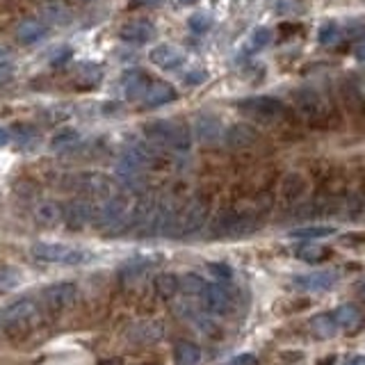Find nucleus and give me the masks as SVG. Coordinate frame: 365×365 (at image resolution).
I'll return each instance as SVG.
<instances>
[{"label":"nucleus","mask_w":365,"mask_h":365,"mask_svg":"<svg viewBox=\"0 0 365 365\" xmlns=\"http://www.w3.org/2000/svg\"><path fill=\"white\" fill-rule=\"evenodd\" d=\"M144 135L151 142L176 148V151H187V148L192 146L190 128L182 121H169V119L151 121V123L144 125Z\"/></svg>","instance_id":"f257e3e1"},{"label":"nucleus","mask_w":365,"mask_h":365,"mask_svg":"<svg viewBox=\"0 0 365 365\" xmlns=\"http://www.w3.org/2000/svg\"><path fill=\"white\" fill-rule=\"evenodd\" d=\"M208 199L203 197H194L192 201H187L178 212H174V220L169 224V231L167 235H190V233H197L199 228L205 224V217H208Z\"/></svg>","instance_id":"f03ea898"},{"label":"nucleus","mask_w":365,"mask_h":365,"mask_svg":"<svg viewBox=\"0 0 365 365\" xmlns=\"http://www.w3.org/2000/svg\"><path fill=\"white\" fill-rule=\"evenodd\" d=\"M130 210H133V205H130L128 197L112 194V197L103 203V208L94 212V224L98 228H103V231L119 233L123 228H128Z\"/></svg>","instance_id":"7ed1b4c3"},{"label":"nucleus","mask_w":365,"mask_h":365,"mask_svg":"<svg viewBox=\"0 0 365 365\" xmlns=\"http://www.w3.org/2000/svg\"><path fill=\"white\" fill-rule=\"evenodd\" d=\"M237 110L242 117H247L251 121H258V123H277L285 114V106L274 96L245 98L237 103Z\"/></svg>","instance_id":"20e7f679"},{"label":"nucleus","mask_w":365,"mask_h":365,"mask_svg":"<svg viewBox=\"0 0 365 365\" xmlns=\"http://www.w3.org/2000/svg\"><path fill=\"white\" fill-rule=\"evenodd\" d=\"M32 256L43 262H62V265H80V262L89 260L87 251L55 242H37L32 247Z\"/></svg>","instance_id":"39448f33"},{"label":"nucleus","mask_w":365,"mask_h":365,"mask_svg":"<svg viewBox=\"0 0 365 365\" xmlns=\"http://www.w3.org/2000/svg\"><path fill=\"white\" fill-rule=\"evenodd\" d=\"M256 228L254 215L247 212H235V210H226L215 220L212 224V235L215 237H242L251 233Z\"/></svg>","instance_id":"423d86ee"},{"label":"nucleus","mask_w":365,"mask_h":365,"mask_svg":"<svg viewBox=\"0 0 365 365\" xmlns=\"http://www.w3.org/2000/svg\"><path fill=\"white\" fill-rule=\"evenodd\" d=\"M34 317H37V304L32 299H19L5 308L0 322H3V329L9 336H16V334H23L26 329H30Z\"/></svg>","instance_id":"0eeeda50"},{"label":"nucleus","mask_w":365,"mask_h":365,"mask_svg":"<svg viewBox=\"0 0 365 365\" xmlns=\"http://www.w3.org/2000/svg\"><path fill=\"white\" fill-rule=\"evenodd\" d=\"M78 288L73 283H55L43 290V306L53 313H62L76 304Z\"/></svg>","instance_id":"6e6552de"},{"label":"nucleus","mask_w":365,"mask_h":365,"mask_svg":"<svg viewBox=\"0 0 365 365\" xmlns=\"http://www.w3.org/2000/svg\"><path fill=\"white\" fill-rule=\"evenodd\" d=\"M76 190L91 199H110L114 194V182L106 174H80L76 176Z\"/></svg>","instance_id":"1a4fd4ad"},{"label":"nucleus","mask_w":365,"mask_h":365,"mask_svg":"<svg viewBox=\"0 0 365 365\" xmlns=\"http://www.w3.org/2000/svg\"><path fill=\"white\" fill-rule=\"evenodd\" d=\"M64 222L71 231H80V228H85L89 222H94V208H91L87 201L76 199L64 208Z\"/></svg>","instance_id":"9d476101"},{"label":"nucleus","mask_w":365,"mask_h":365,"mask_svg":"<svg viewBox=\"0 0 365 365\" xmlns=\"http://www.w3.org/2000/svg\"><path fill=\"white\" fill-rule=\"evenodd\" d=\"M148 60H151L155 66L160 68H178L182 62H185V53H182L180 48H176V46H169V43H160L155 46V48H151V53H148Z\"/></svg>","instance_id":"9b49d317"},{"label":"nucleus","mask_w":365,"mask_h":365,"mask_svg":"<svg viewBox=\"0 0 365 365\" xmlns=\"http://www.w3.org/2000/svg\"><path fill=\"white\" fill-rule=\"evenodd\" d=\"M201 297H203V306L215 315H224L231 308V292L224 285H205Z\"/></svg>","instance_id":"f8f14e48"},{"label":"nucleus","mask_w":365,"mask_h":365,"mask_svg":"<svg viewBox=\"0 0 365 365\" xmlns=\"http://www.w3.org/2000/svg\"><path fill=\"white\" fill-rule=\"evenodd\" d=\"M222 140L228 148H242V146H249L258 140V130L251 128L249 123H235L222 135Z\"/></svg>","instance_id":"ddd939ff"},{"label":"nucleus","mask_w":365,"mask_h":365,"mask_svg":"<svg viewBox=\"0 0 365 365\" xmlns=\"http://www.w3.org/2000/svg\"><path fill=\"white\" fill-rule=\"evenodd\" d=\"M153 34H155V28H153V23H148V21H130V23H125V26L119 30V37L123 41H128V43H146V41H151L153 39Z\"/></svg>","instance_id":"4468645a"},{"label":"nucleus","mask_w":365,"mask_h":365,"mask_svg":"<svg viewBox=\"0 0 365 365\" xmlns=\"http://www.w3.org/2000/svg\"><path fill=\"white\" fill-rule=\"evenodd\" d=\"M334 283H336L334 272H315V274H306V277H294V285H299V288H304L308 292L329 290Z\"/></svg>","instance_id":"2eb2a0df"},{"label":"nucleus","mask_w":365,"mask_h":365,"mask_svg":"<svg viewBox=\"0 0 365 365\" xmlns=\"http://www.w3.org/2000/svg\"><path fill=\"white\" fill-rule=\"evenodd\" d=\"M222 123L217 117H210V114H205V117H199L197 119V140L201 144H217L222 140Z\"/></svg>","instance_id":"dca6fc26"},{"label":"nucleus","mask_w":365,"mask_h":365,"mask_svg":"<svg viewBox=\"0 0 365 365\" xmlns=\"http://www.w3.org/2000/svg\"><path fill=\"white\" fill-rule=\"evenodd\" d=\"M148 87H151V83H148V78L142 71H128L123 76V94L128 101L144 98Z\"/></svg>","instance_id":"f3484780"},{"label":"nucleus","mask_w":365,"mask_h":365,"mask_svg":"<svg viewBox=\"0 0 365 365\" xmlns=\"http://www.w3.org/2000/svg\"><path fill=\"white\" fill-rule=\"evenodd\" d=\"M34 220L43 228L57 226L64 220V208H60V205L53 201H43L41 205H37V210H34Z\"/></svg>","instance_id":"a211bd4d"},{"label":"nucleus","mask_w":365,"mask_h":365,"mask_svg":"<svg viewBox=\"0 0 365 365\" xmlns=\"http://www.w3.org/2000/svg\"><path fill=\"white\" fill-rule=\"evenodd\" d=\"M334 319L338 327L347 331H356L363 324V313L354 304H345V306H338L334 311Z\"/></svg>","instance_id":"6ab92c4d"},{"label":"nucleus","mask_w":365,"mask_h":365,"mask_svg":"<svg viewBox=\"0 0 365 365\" xmlns=\"http://www.w3.org/2000/svg\"><path fill=\"white\" fill-rule=\"evenodd\" d=\"M174 98H176V89L171 85H167V83H153L144 94V101H146L148 108L165 106V103H171Z\"/></svg>","instance_id":"aec40b11"},{"label":"nucleus","mask_w":365,"mask_h":365,"mask_svg":"<svg viewBox=\"0 0 365 365\" xmlns=\"http://www.w3.org/2000/svg\"><path fill=\"white\" fill-rule=\"evenodd\" d=\"M308 329H311V334L319 340H329V338H334L336 336V331H338V324H336V319L334 315H315L311 317V322H308Z\"/></svg>","instance_id":"412c9836"},{"label":"nucleus","mask_w":365,"mask_h":365,"mask_svg":"<svg viewBox=\"0 0 365 365\" xmlns=\"http://www.w3.org/2000/svg\"><path fill=\"white\" fill-rule=\"evenodd\" d=\"M174 361L176 365H197L201 361V349L194 342L182 340L174 347Z\"/></svg>","instance_id":"4be33fe9"},{"label":"nucleus","mask_w":365,"mask_h":365,"mask_svg":"<svg viewBox=\"0 0 365 365\" xmlns=\"http://www.w3.org/2000/svg\"><path fill=\"white\" fill-rule=\"evenodd\" d=\"M297 106H299L302 114L306 117H315V114L322 112V98H319L315 91L306 89V91H297Z\"/></svg>","instance_id":"5701e85b"},{"label":"nucleus","mask_w":365,"mask_h":365,"mask_svg":"<svg viewBox=\"0 0 365 365\" xmlns=\"http://www.w3.org/2000/svg\"><path fill=\"white\" fill-rule=\"evenodd\" d=\"M153 285H155V292L163 297V299H171V297L180 290V279L176 274H158Z\"/></svg>","instance_id":"b1692460"},{"label":"nucleus","mask_w":365,"mask_h":365,"mask_svg":"<svg viewBox=\"0 0 365 365\" xmlns=\"http://www.w3.org/2000/svg\"><path fill=\"white\" fill-rule=\"evenodd\" d=\"M46 34V28L41 26L39 21H23L19 30H16V37L19 41L23 43H34V41H39L41 37Z\"/></svg>","instance_id":"393cba45"},{"label":"nucleus","mask_w":365,"mask_h":365,"mask_svg":"<svg viewBox=\"0 0 365 365\" xmlns=\"http://www.w3.org/2000/svg\"><path fill=\"white\" fill-rule=\"evenodd\" d=\"M160 336H163V324L158 322H144L140 327H135L130 334L135 342H155Z\"/></svg>","instance_id":"a878e982"},{"label":"nucleus","mask_w":365,"mask_h":365,"mask_svg":"<svg viewBox=\"0 0 365 365\" xmlns=\"http://www.w3.org/2000/svg\"><path fill=\"white\" fill-rule=\"evenodd\" d=\"M80 142V133L73 130V128H62L53 135V142H51V148L53 151H66V148H71Z\"/></svg>","instance_id":"bb28decb"},{"label":"nucleus","mask_w":365,"mask_h":365,"mask_svg":"<svg viewBox=\"0 0 365 365\" xmlns=\"http://www.w3.org/2000/svg\"><path fill=\"white\" fill-rule=\"evenodd\" d=\"M334 233H336L334 226H304V228H297V231H290V237H294V240H319V237H329Z\"/></svg>","instance_id":"cd10ccee"},{"label":"nucleus","mask_w":365,"mask_h":365,"mask_svg":"<svg viewBox=\"0 0 365 365\" xmlns=\"http://www.w3.org/2000/svg\"><path fill=\"white\" fill-rule=\"evenodd\" d=\"M329 256V249L324 247H317V245H304L297 249V258H302L306 262H319Z\"/></svg>","instance_id":"c85d7f7f"},{"label":"nucleus","mask_w":365,"mask_h":365,"mask_svg":"<svg viewBox=\"0 0 365 365\" xmlns=\"http://www.w3.org/2000/svg\"><path fill=\"white\" fill-rule=\"evenodd\" d=\"M272 39H274V32L269 28H256L249 37V46L254 51H260V48H267V46L272 43Z\"/></svg>","instance_id":"c756f323"},{"label":"nucleus","mask_w":365,"mask_h":365,"mask_svg":"<svg viewBox=\"0 0 365 365\" xmlns=\"http://www.w3.org/2000/svg\"><path fill=\"white\" fill-rule=\"evenodd\" d=\"M205 283L201 277H197V274H185V277L180 279V290L185 294H201L205 290Z\"/></svg>","instance_id":"7c9ffc66"},{"label":"nucleus","mask_w":365,"mask_h":365,"mask_svg":"<svg viewBox=\"0 0 365 365\" xmlns=\"http://www.w3.org/2000/svg\"><path fill=\"white\" fill-rule=\"evenodd\" d=\"M19 283V272L11 267H0V290H9Z\"/></svg>","instance_id":"2f4dec72"},{"label":"nucleus","mask_w":365,"mask_h":365,"mask_svg":"<svg viewBox=\"0 0 365 365\" xmlns=\"http://www.w3.org/2000/svg\"><path fill=\"white\" fill-rule=\"evenodd\" d=\"M208 269H210L212 277L220 279V281H231L233 279V269L228 265H224V262H210Z\"/></svg>","instance_id":"473e14b6"},{"label":"nucleus","mask_w":365,"mask_h":365,"mask_svg":"<svg viewBox=\"0 0 365 365\" xmlns=\"http://www.w3.org/2000/svg\"><path fill=\"white\" fill-rule=\"evenodd\" d=\"M190 28H192V32H205L210 28V16H205V14H194V16H190Z\"/></svg>","instance_id":"72a5a7b5"},{"label":"nucleus","mask_w":365,"mask_h":365,"mask_svg":"<svg viewBox=\"0 0 365 365\" xmlns=\"http://www.w3.org/2000/svg\"><path fill=\"white\" fill-rule=\"evenodd\" d=\"M338 34H340V30H338L336 26H324L322 30H319L317 39H319V43L329 46V43H334V41L338 39Z\"/></svg>","instance_id":"f704fd0d"},{"label":"nucleus","mask_w":365,"mask_h":365,"mask_svg":"<svg viewBox=\"0 0 365 365\" xmlns=\"http://www.w3.org/2000/svg\"><path fill=\"white\" fill-rule=\"evenodd\" d=\"M205 78H208V73L201 71V68H197V71H190L185 78H182V83H185L187 87H197V85H201V83H203Z\"/></svg>","instance_id":"c9c22d12"},{"label":"nucleus","mask_w":365,"mask_h":365,"mask_svg":"<svg viewBox=\"0 0 365 365\" xmlns=\"http://www.w3.org/2000/svg\"><path fill=\"white\" fill-rule=\"evenodd\" d=\"M46 16H48L53 23H66V21H68V14H66V9H64V7H62V9H57V7L46 9Z\"/></svg>","instance_id":"e433bc0d"},{"label":"nucleus","mask_w":365,"mask_h":365,"mask_svg":"<svg viewBox=\"0 0 365 365\" xmlns=\"http://www.w3.org/2000/svg\"><path fill=\"white\" fill-rule=\"evenodd\" d=\"M226 365H258V361L254 354H240V356L231 359Z\"/></svg>","instance_id":"4c0bfd02"},{"label":"nucleus","mask_w":365,"mask_h":365,"mask_svg":"<svg viewBox=\"0 0 365 365\" xmlns=\"http://www.w3.org/2000/svg\"><path fill=\"white\" fill-rule=\"evenodd\" d=\"M11 73H14V64H11V62L0 64V83H5L7 78H11Z\"/></svg>","instance_id":"58836bf2"},{"label":"nucleus","mask_w":365,"mask_h":365,"mask_svg":"<svg viewBox=\"0 0 365 365\" xmlns=\"http://www.w3.org/2000/svg\"><path fill=\"white\" fill-rule=\"evenodd\" d=\"M354 55H356L359 60H363V62H365V39H361L356 46H354Z\"/></svg>","instance_id":"ea45409f"},{"label":"nucleus","mask_w":365,"mask_h":365,"mask_svg":"<svg viewBox=\"0 0 365 365\" xmlns=\"http://www.w3.org/2000/svg\"><path fill=\"white\" fill-rule=\"evenodd\" d=\"M137 3H142V5H146V7H158V5H163L165 0H137Z\"/></svg>","instance_id":"a19ab883"},{"label":"nucleus","mask_w":365,"mask_h":365,"mask_svg":"<svg viewBox=\"0 0 365 365\" xmlns=\"http://www.w3.org/2000/svg\"><path fill=\"white\" fill-rule=\"evenodd\" d=\"M345 365H365V356H351Z\"/></svg>","instance_id":"79ce46f5"},{"label":"nucleus","mask_w":365,"mask_h":365,"mask_svg":"<svg viewBox=\"0 0 365 365\" xmlns=\"http://www.w3.org/2000/svg\"><path fill=\"white\" fill-rule=\"evenodd\" d=\"M9 142V133L5 128H0V146H5Z\"/></svg>","instance_id":"37998d69"},{"label":"nucleus","mask_w":365,"mask_h":365,"mask_svg":"<svg viewBox=\"0 0 365 365\" xmlns=\"http://www.w3.org/2000/svg\"><path fill=\"white\" fill-rule=\"evenodd\" d=\"M199 0H180V5H197Z\"/></svg>","instance_id":"c03bdc74"},{"label":"nucleus","mask_w":365,"mask_h":365,"mask_svg":"<svg viewBox=\"0 0 365 365\" xmlns=\"http://www.w3.org/2000/svg\"><path fill=\"white\" fill-rule=\"evenodd\" d=\"M101 365H121L119 361H103Z\"/></svg>","instance_id":"a18cd8bd"},{"label":"nucleus","mask_w":365,"mask_h":365,"mask_svg":"<svg viewBox=\"0 0 365 365\" xmlns=\"http://www.w3.org/2000/svg\"><path fill=\"white\" fill-rule=\"evenodd\" d=\"M0 57H5V48H3V46H0Z\"/></svg>","instance_id":"49530a36"},{"label":"nucleus","mask_w":365,"mask_h":365,"mask_svg":"<svg viewBox=\"0 0 365 365\" xmlns=\"http://www.w3.org/2000/svg\"><path fill=\"white\" fill-rule=\"evenodd\" d=\"M363 299H365V285H363Z\"/></svg>","instance_id":"de8ad7c7"}]
</instances>
